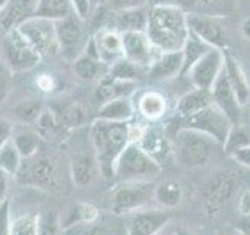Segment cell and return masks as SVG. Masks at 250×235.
<instances>
[{"instance_id": "cell-55", "label": "cell", "mask_w": 250, "mask_h": 235, "mask_svg": "<svg viewBox=\"0 0 250 235\" xmlns=\"http://www.w3.org/2000/svg\"><path fill=\"white\" fill-rule=\"evenodd\" d=\"M174 235H194V234L188 229H183V227H177V229L174 231Z\"/></svg>"}, {"instance_id": "cell-58", "label": "cell", "mask_w": 250, "mask_h": 235, "mask_svg": "<svg viewBox=\"0 0 250 235\" xmlns=\"http://www.w3.org/2000/svg\"><path fill=\"white\" fill-rule=\"evenodd\" d=\"M2 33H3V30H2V28H0V36H2Z\"/></svg>"}, {"instance_id": "cell-9", "label": "cell", "mask_w": 250, "mask_h": 235, "mask_svg": "<svg viewBox=\"0 0 250 235\" xmlns=\"http://www.w3.org/2000/svg\"><path fill=\"white\" fill-rule=\"evenodd\" d=\"M178 124H180L178 129H192V130L205 133V135L213 138L216 143L221 144L222 147L233 127V124L230 122L229 118H227L214 104H211L207 108L200 110V112L185 118V119H180Z\"/></svg>"}, {"instance_id": "cell-5", "label": "cell", "mask_w": 250, "mask_h": 235, "mask_svg": "<svg viewBox=\"0 0 250 235\" xmlns=\"http://www.w3.org/2000/svg\"><path fill=\"white\" fill-rule=\"evenodd\" d=\"M161 172V164L155 162L138 143H128L114 162L113 177L119 182L153 180Z\"/></svg>"}, {"instance_id": "cell-48", "label": "cell", "mask_w": 250, "mask_h": 235, "mask_svg": "<svg viewBox=\"0 0 250 235\" xmlns=\"http://www.w3.org/2000/svg\"><path fill=\"white\" fill-rule=\"evenodd\" d=\"M13 124L8 121V119H3V118H0V147H2L8 140L13 137Z\"/></svg>"}, {"instance_id": "cell-25", "label": "cell", "mask_w": 250, "mask_h": 235, "mask_svg": "<svg viewBox=\"0 0 250 235\" xmlns=\"http://www.w3.org/2000/svg\"><path fill=\"white\" fill-rule=\"evenodd\" d=\"M72 63H74L75 75L83 82H92V80H99V78H104L109 69V66H106L104 61L94 58L84 52L78 55Z\"/></svg>"}, {"instance_id": "cell-53", "label": "cell", "mask_w": 250, "mask_h": 235, "mask_svg": "<svg viewBox=\"0 0 250 235\" xmlns=\"http://www.w3.org/2000/svg\"><path fill=\"white\" fill-rule=\"evenodd\" d=\"M38 85L41 86V90H44V91H50L52 90V78L49 77V75H44V77H41L38 80Z\"/></svg>"}, {"instance_id": "cell-35", "label": "cell", "mask_w": 250, "mask_h": 235, "mask_svg": "<svg viewBox=\"0 0 250 235\" xmlns=\"http://www.w3.org/2000/svg\"><path fill=\"white\" fill-rule=\"evenodd\" d=\"M61 216L55 209H45L36 215V235H60Z\"/></svg>"}, {"instance_id": "cell-18", "label": "cell", "mask_w": 250, "mask_h": 235, "mask_svg": "<svg viewBox=\"0 0 250 235\" xmlns=\"http://www.w3.org/2000/svg\"><path fill=\"white\" fill-rule=\"evenodd\" d=\"M224 72L227 75L231 90L236 96L241 107L247 105L250 102V83L247 80V75L242 69L241 63L233 57V53L225 49L224 50Z\"/></svg>"}, {"instance_id": "cell-7", "label": "cell", "mask_w": 250, "mask_h": 235, "mask_svg": "<svg viewBox=\"0 0 250 235\" xmlns=\"http://www.w3.org/2000/svg\"><path fill=\"white\" fill-rule=\"evenodd\" d=\"M41 57L23 38L18 28L3 31L0 36V63L10 72H25L33 69Z\"/></svg>"}, {"instance_id": "cell-59", "label": "cell", "mask_w": 250, "mask_h": 235, "mask_svg": "<svg viewBox=\"0 0 250 235\" xmlns=\"http://www.w3.org/2000/svg\"><path fill=\"white\" fill-rule=\"evenodd\" d=\"M164 235H166V234H164ZM169 235H174V232H172V234H169Z\"/></svg>"}, {"instance_id": "cell-39", "label": "cell", "mask_w": 250, "mask_h": 235, "mask_svg": "<svg viewBox=\"0 0 250 235\" xmlns=\"http://www.w3.org/2000/svg\"><path fill=\"white\" fill-rule=\"evenodd\" d=\"M61 124L58 121V118L55 116L53 112H50V110H45L41 113V116L38 118V121L35 122V130L39 133V137L44 138V140H50L53 138L57 133L60 132Z\"/></svg>"}, {"instance_id": "cell-50", "label": "cell", "mask_w": 250, "mask_h": 235, "mask_svg": "<svg viewBox=\"0 0 250 235\" xmlns=\"http://www.w3.org/2000/svg\"><path fill=\"white\" fill-rule=\"evenodd\" d=\"M8 172H5L0 168V204L6 199V191H8Z\"/></svg>"}, {"instance_id": "cell-24", "label": "cell", "mask_w": 250, "mask_h": 235, "mask_svg": "<svg viewBox=\"0 0 250 235\" xmlns=\"http://www.w3.org/2000/svg\"><path fill=\"white\" fill-rule=\"evenodd\" d=\"M135 90H136V82L117 80V78L105 75L104 78H100V83L96 88V93H94V100L99 105H102L105 102L117 97H128Z\"/></svg>"}, {"instance_id": "cell-52", "label": "cell", "mask_w": 250, "mask_h": 235, "mask_svg": "<svg viewBox=\"0 0 250 235\" xmlns=\"http://www.w3.org/2000/svg\"><path fill=\"white\" fill-rule=\"evenodd\" d=\"M239 229L242 234L250 235V213L249 215H242V221L239 224Z\"/></svg>"}, {"instance_id": "cell-47", "label": "cell", "mask_w": 250, "mask_h": 235, "mask_svg": "<svg viewBox=\"0 0 250 235\" xmlns=\"http://www.w3.org/2000/svg\"><path fill=\"white\" fill-rule=\"evenodd\" d=\"M230 155H231L233 159L236 160L239 164H242V166L250 168V144H249V146H244V147L236 149V151H233Z\"/></svg>"}, {"instance_id": "cell-3", "label": "cell", "mask_w": 250, "mask_h": 235, "mask_svg": "<svg viewBox=\"0 0 250 235\" xmlns=\"http://www.w3.org/2000/svg\"><path fill=\"white\" fill-rule=\"evenodd\" d=\"M60 159L53 154H42L41 149L28 157L22 159L21 168L18 171V177L22 184H27L31 187L42 188L49 191L61 190L62 184V172L60 166Z\"/></svg>"}, {"instance_id": "cell-17", "label": "cell", "mask_w": 250, "mask_h": 235, "mask_svg": "<svg viewBox=\"0 0 250 235\" xmlns=\"http://www.w3.org/2000/svg\"><path fill=\"white\" fill-rule=\"evenodd\" d=\"M211 96H213V104L229 118L233 125L241 124V105L236 96H234L229 80H227L224 69L219 74L214 85L211 86Z\"/></svg>"}, {"instance_id": "cell-42", "label": "cell", "mask_w": 250, "mask_h": 235, "mask_svg": "<svg viewBox=\"0 0 250 235\" xmlns=\"http://www.w3.org/2000/svg\"><path fill=\"white\" fill-rule=\"evenodd\" d=\"M10 235H36V215H27L11 221Z\"/></svg>"}, {"instance_id": "cell-14", "label": "cell", "mask_w": 250, "mask_h": 235, "mask_svg": "<svg viewBox=\"0 0 250 235\" xmlns=\"http://www.w3.org/2000/svg\"><path fill=\"white\" fill-rule=\"evenodd\" d=\"M170 221L167 209H139L127 215L125 232L127 235H158Z\"/></svg>"}, {"instance_id": "cell-29", "label": "cell", "mask_w": 250, "mask_h": 235, "mask_svg": "<svg viewBox=\"0 0 250 235\" xmlns=\"http://www.w3.org/2000/svg\"><path fill=\"white\" fill-rule=\"evenodd\" d=\"M100 216L99 210L89 202H77L72 207H69L66 210L64 216H61V227L62 229H67V227H72L75 224L80 223H88L94 221Z\"/></svg>"}, {"instance_id": "cell-32", "label": "cell", "mask_w": 250, "mask_h": 235, "mask_svg": "<svg viewBox=\"0 0 250 235\" xmlns=\"http://www.w3.org/2000/svg\"><path fill=\"white\" fill-rule=\"evenodd\" d=\"M66 235H121L117 226H113L106 219H94L88 223H80L72 227H67ZM125 235V234H122Z\"/></svg>"}, {"instance_id": "cell-1", "label": "cell", "mask_w": 250, "mask_h": 235, "mask_svg": "<svg viewBox=\"0 0 250 235\" xmlns=\"http://www.w3.org/2000/svg\"><path fill=\"white\" fill-rule=\"evenodd\" d=\"M146 35L156 50H182L189 35L186 11L172 3H153L148 8Z\"/></svg>"}, {"instance_id": "cell-57", "label": "cell", "mask_w": 250, "mask_h": 235, "mask_svg": "<svg viewBox=\"0 0 250 235\" xmlns=\"http://www.w3.org/2000/svg\"><path fill=\"white\" fill-rule=\"evenodd\" d=\"M102 2H104V0H92V3H94V5H99V3H102Z\"/></svg>"}, {"instance_id": "cell-36", "label": "cell", "mask_w": 250, "mask_h": 235, "mask_svg": "<svg viewBox=\"0 0 250 235\" xmlns=\"http://www.w3.org/2000/svg\"><path fill=\"white\" fill-rule=\"evenodd\" d=\"M42 112L44 105L41 99H23L13 108L14 116L23 124H35Z\"/></svg>"}, {"instance_id": "cell-12", "label": "cell", "mask_w": 250, "mask_h": 235, "mask_svg": "<svg viewBox=\"0 0 250 235\" xmlns=\"http://www.w3.org/2000/svg\"><path fill=\"white\" fill-rule=\"evenodd\" d=\"M82 24L83 21L78 19L75 13H70L60 21H55L60 50L69 61H74L84 49V30Z\"/></svg>"}, {"instance_id": "cell-15", "label": "cell", "mask_w": 250, "mask_h": 235, "mask_svg": "<svg viewBox=\"0 0 250 235\" xmlns=\"http://www.w3.org/2000/svg\"><path fill=\"white\" fill-rule=\"evenodd\" d=\"M122 49L124 58L144 68L150 66L161 53L156 50L146 31H124L122 33Z\"/></svg>"}, {"instance_id": "cell-41", "label": "cell", "mask_w": 250, "mask_h": 235, "mask_svg": "<svg viewBox=\"0 0 250 235\" xmlns=\"http://www.w3.org/2000/svg\"><path fill=\"white\" fill-rule=\"evenodd\" d=\"M250 144V133L246 127H242L241 124L238 125H233L230 133H229V138H227L224 149L229 154H231L233 151H236L239 147H244Z\"/></svg>"}, {"instance_id": "cell-49", "label": "cell", "mask_w": 250, "mask_h": 235, "mask_svg": "<svg viewBox=\"0 0 250 235\" xmlns=\"http://www.w3.org/2000/svg\"><path fill=\"white\" fill-rule=\"evenodd\" d=\"M238 210L242 215L250 213V191H244L238 199Z\"/></svg>"}, {"instance_id": "cell-31", "label": "cell", "mask_w": 250, "mask_h": 235, "mask_svg": "<svg viewBox=\"0 0 250 235\" xmlns=\"http://www.w3.org/2000/svg\"><path fill=\"white\" fill-rule=\"evenodd\" d=\"M13 143L18 147L22 159H28V157L35 155L39 149H41V137L35 129H21L13 130Z\"/></svg>"}, {"instance_id": "cell-27", "label": "cell", "mask_w": 250, "mask_h": 235, "mask_svg": "<svg viewBox=\"0 0 250 235\" xmlns=\"http://www.w3.org/2000/svg\"><path fill=\"white\" fill-rule=\"evenodd\" d=\"M138 112L148 121H158L167 112V102L161 93L147 91L139 97Z\"/></svg>"}, {"instance_id": "cell-54", "label": "cell", "mask_w": 250, "mask_h": 235, "mask_svg": "<svg viewBox=\"0 0 250 235\" xmlns=\"http://www.w3.org/2000/svg\"><path fill=\"white\" fill-rule=\"evenodd\" d=\"M241 33L246 39H250V18L244 19L241 24Z\"/></svg>"}, {"instance_id": "cell-8", "label": "cell", "mask_w": 250, "mask_h": 235, "mask_svg": "<svg viewBox=\"0 0 250 235\" xmlns=\"http://www.w3.org/2000/svg\"><path fill=\"white\" fill-rule=\"evenodd\" d=\"M155 199V185L152 180L141 182H119L111 191L109 204L114 215H130L139 209H146Z\"/></svg>"}, {"instance_id": "cell-26", "label": "cell", "mask_w": 250, "mask_h": 235, "mask_svg": "<svg viewBox=\"0 0 250 235\" xmlns=\"http://www.w3.org/2000/svg\"><path fill=\"white\" fill-rule=\"evenodd\" d=\"M133 104L128 97H117L108 100L99 107L96 119L116 121V122H128L133 118Z\"/></svg>"}, {"instance_id": "cell-4", "label": "cell", "mask_w": 250, "mask_h": 235, "mask_svg": "<svg viewBox=\"0 0 250 235\" xmlns=\"http://www.w3.org/2000/svg\"><path fill=\"white\" fill-rule=\"evenodd\" d=\"M217 144L213 138L192 129H177L172 140L174 155L180 164L186 168L207 166Z\"/></svg>"}, {"instance_id": "cell-46", "label": "cell", "mask_w": 250, "mask_h": 235, "mask_svg": "<svg viewBox=\"0 0 250 235\" xmlns=\"http://www.w3.org/2000/svg\"><path fill=\"white\" fill-rule=\"evenodd\" d=\"M11 213H10V199H5L0 204V235H10Z\"/></svg>"}, {"instance_id": "cell-11", "label": "cell", "mask_w": 250, "mask_h": 235, "mask_svg": "<svg viewBox=\"0 0 250 235\" xmlns=\"http://www.w3.org/2000/svg\"><path fill=\"white\" fill-rule=\"evenodd\" d=\"M25 41L39 53V57L55 55L60 50L55 21L33 16L16 27Z\"/></svg>"}, {"instance_id": "cell-44", "label": "cell", "mask_w": 250, "mask_h": 235, "mask_svg": "<svg viewBox=\"0 0 250 235\" xmlns=\"http://www.w3.org/2000/svg\"><path fill=\"white\" fill-rule=\"evenodd\" d=\"M72 3V11L78 16V19L88 22L92 14V0H70Z\"/></svg>"}, {"instance_id": "cell-20", "label": "cell", "mask_w": 250, "mask_h": 235, "mask_svg": "<svg viewBox=\"0 0 250 235\" xmlns=\"http://www.w3.org/2000/svg\"><path fill=\"white\" fill-rule=\"evenodd\" d=\"M39 0H8L5 8L0 11V28L3 31L13 30L23 21L36 16Z\"/></svg>"}, {"instance_id": "cell-19", "label": "cell", "mask_w": 250, "mask_h": 235, "mask_svg": "<svg viewBox=\"0 0 250 235\" xmlns=\"http://www.w3.org/2000/svg\"><path fill=\"white\" fill-rule=\"evenodd\" d=\"M183 70V52H161L150 66L147 77L150 82H166L177 75H182Z\"/></svg>"}, {"instance_id": "cell-51", "label": "cell", "mask_w": 250, "mask_h": 235, "mask_svg": "<svg viewBox=\"0 0 250 235\" xmlns=\"http://www.w3.org/2000/svg\"><path fill=\"white\" fill-rule=\"evenodd\" d=\"M8 90H10V83H8V78L5 75L0 74V104H2V102L6 99Z\"/></svg>"}, {"instance_id": "cell-13", "label": "cell", "mask_w": 250, "mask_h": 235, "mask_svg": "<svg viewBox=\"0 0 250 235\" xmlns=\"http://www.w3.org/2000/svg\"><path fill=\"white\" fill-rule=\"evenodd\" d=\"M224 69V50L211 47L186 72L194 88L211 90Z\"/></svg>"}, {"instance_id": "cell-56", "label": "cell", "mask_w": 250, "mask_h": 235, "mask_svg": "<svg viewBox=\"0 0 250 235\" xmlns=\"http://www.w3.org/2000/svg\"><path fill=\"white\" fill-rule=\"evenodd\" d=\"M8 3V0H0V11H2L3 10V8H5V5Z\"/></svg>"}, {"instance_id": "cell-28", "label": "cell", "mask_w": 250, "mask_h": 235, "mask_svg": "<svg viewBox=\"0 0 250 235\" xmlns=\"http://www.w3.org/2000/svg\"><path fill=\"white\" fill-rule=\"evenodd\" d=\"M116 25L122 33L124 31H146L147 19H148V8H133L116 13Z\"/></svg>"}, {"instance_id": "cell-33", "label": "cell", "mask_w": 250, "mask_h": 235, "mask_svg": "<svg viewBox=\"0 0 250 235\" xmlns=\"http://www.w3.org/2000/svg\"><path fill=\"white\" fill-rule=\"evenodd\" d=\"M72 11L70 0H39L36 8V16L50 21H60Z\"/></svg>"}, {"instance_id": "cell-45", "label": "cell", "mask_w": 250, "mask_h": 235, "mask_svg": "<svg viewBox=\"0 0 250 235\" xmlns=\"http://www.w3.org/2000/svg\"><path fill=\"white\" fill-rule=\"evenodd\" d=\"M163 0H153V3H161ZM213 0H164V3H172V5H177L183 10H192L195 11V8H200V6H207L209 5ZM152 3V5H153Z\"/></svg>"}, {"instance_id": "cell-22", "label": "cell", "mask_w": 250, "mask_h": 235, "mask_svg": "<svg viewBox=\"0 0 250 235\" xmlns=\"http://www.w3.org/2000/svg\"><path fill=\"white\" fill-rule=\"evenodd\" d=\"M144 151L160 164L167 160L170 154H174L172 140L167 138L160 129H146L143 138L138 143Z\"/></svg>"}, {"instance_id": "cell-30", "label": "cell", "mask_w": 250, "mask_h": 235, "mask_svg": "<svg viewBox=\"0 0 250 235\" xmlns=\"http://www.w3.org/2000/svg\"><path fill=\"white\" fill-rule=\"evenodd\" d=\"M155 201L163 209L177 207L183 201V187L177 180H164L155 187Z\"/></svg>"}, {"instance_id": "cell-37", "label": "cell", "mask_w": 250, "mask_h": 235, "mask_svg": "<svg viewBox=\"0 0 250 235\" xmlns=\"http://www.w3.org/2000/svg\"><path fill=\"white\" fill-rule=\"evenodd\" d=\"M22 157L18 151V147L13 143V138H10L6 143L0 147V168L10 176H16L21 168Z\"/></svg>"}, {"instance_id": "cell-16", "label": "cell", "mask_w": 250, "mask_h": 235, "mask_svg": "<svg viewBox=\"0 0 250 235\" xmlns=\"http://www.w3.org/2000/svg\"><path fill=\"white\" fill-rule=\"evenodd\" d=\"M238 191V180L233 172L219 171L205 187V201L209 209H219Z\"/></svg>"}, {"instance_id": "cell-21", "label": "cell", "mask_w": 250, "mask_h": 235, "mask_svg": "<svg viewBox=\"0 0 250 235\" xmlns=\"http://www.w3.org/2000/svg\"><path fill=\"white\" fill-rule=\"evenodd\" d=\"M97 46L99 58L104 61L106 66H111L117 60L124 58V49H122V35L117 30L111 28H102L96 31L92 36Z\"/></svg>"}, {"instance_id": "cell-34", "label": "cell", "mask_w": 250, "mask_h": 235, "mask_svg": "<svg viewBox=\"0 0 250 235\" xmlns=\"http://www.w3.org/2000/svg\"><path fill=\"white\" fill-rule=\"evenodd\" d=\"M211 47L208 44H205L202 41L200 38H197L194 33L188 35V39L183 46V70H182V75H186V72L189 70V68L194 65L195 61H197L203 53L208 52Z\"/></svg>"}, {"instance_id": "cell-10", "label": "cell", "mask_w": 250, "mask_h": 235, "mask_svg": "<svg viewBox=\"0 0 250 235\" xmlns=\"http://www.w3.org/2000/svg\"><path fill=\"white\" fill-rule=\"evenodd\" d=\"M186 22L191 33L200 38L209 47L219 50H225L230 47L229 31H227L221 16L200 11H186Z\"/></svg>"}, {"instance_id": "cell-38", "label": "cell", "mask_w": 250, "mask_h": 235, "mask_svg": "<svg viewBox=\"0 0 250 235\" xmlns=\"http://www.w3.org/2000/svg\"><path fill=\"white\" fill-rule=\"evenodd\" d=\"M139 68L141 66L128 61L127 58H121V60H117L114 65L109 66L106 75L117 78V80L136 82L139 78Z\"/></svg>"}, {"instance_id": "cell-40", "label": "cell", "mask_w": 250, "mask_h": 235, "mask_svg": "<svg viewBox=\"0 0 250 235\" xmlns=\"http://www.w3.org/2000/svg\"><path fill=\"white\" fill-rule=\"evenodd\" d=\"M58 121L62 129H82L86 122V112L80 104H70L62 110Z\"/></svg>"}, {"instance_id": "cell-23", "label": "cell", "mask_w": 250, "mask_h": 235, "mask_svg": "<svg viewBox=\"0 0 250 235\" xmlns=\"http://www.w3.org/2000/svg\"><path fill=\"white\" fill-rule=\"evenodd\" d=\"M213 104V96H211V90H202L194 88L191 91L185 93L182 97L178 99L175 105V119H185V118L191 116L194 113L200 112V110L207 108Z\"/></svg>"}, {"instance_id": "cell-43", "label": "cell", "mask_w": 250, "mask_h": 235, "mask_svg": "<svg viewBox=\"0 0 250 235\" xmlns=\"http://www.w3.org/2000/svg\"><path fill=\"white\" fill-rule=\"evenodd\" d=\"M106 3L111 11L119 13L125 10H133V8L147 6L150 3V0H106Z\"/></svg>"}, {"instance_id": "cell-2", "label": "cell", "mask_w": 250, "mask_h": 235, "mask_svg": "<svg viewBox=\"0 0 250 235\" xmlns=\"http://www.w3.org/2000/svg\"><path fill=\"white\" fill-rule=\"evenodd\" d=\"M89 137L99 160L100 176L113 177L114 162L130 143V124L96 119L89 125Z\"/></svg>"}, {"instance_id": "cell-6", "label": "cell", "mask_w": 250, "mask_h": 235, "mask_svg": "<svg viewBox=\"0 0 250 235\" xmlns=\"http://www.w3.org/2000/svg\"><path fill=\"white\" fill-rule=\"evenodd\" d=\"M67 162L70 179H72L74 185L84 188L97 179V176L100 174V166L89 137V129L84 135H80L78 138L74 137L70 140Z\"/></svg>"}]
</instances>
